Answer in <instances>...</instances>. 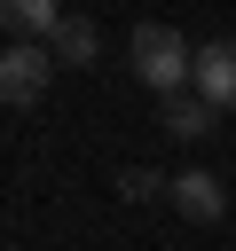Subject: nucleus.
Instances as JSON below:
<instances>
[{
	"mask_svg": "<svg viewBox=\"0 0 236 251\" xmlns=\"http://www.w3.org/2000/svg\"><path fill=\"white\" fill-rule=\"evenodd\" d=\"M47 55H55V63H63V71H87V63H94V55H102V31H94V24H87V16H63V31H55V39H47Z\"/></svg>",
	"mask_w": 236,
	"mask_h": 251,
	"instance_id": "0eeeda50",
	"label": "nucleus"
},
{
	"mask_svg": "<svg viewBox=\"0 0 236 251\" xmlns=\"http://www.w3.org/2000/svg\"><path fill=\"white\" fill-rule=\"evenodd\" d=\"M157 126H165L173 141H205V133L220 126V110H212V102L189 86V94H165V118H157Z\"/></svg>",
	"mask_w": 236,
	"mask_h": 251,
	"instance_id": "39448f33",
	"label": "nucleus"
},
{
	"mask_svg": "<svg viewBox=\"0 0 236 251\" xmlns=\"http://www.w3.org/2000/svg\"><path fill=\"white\" fill-rule=\"evenodd\" d=\"M126 63H134V78H142V86H157V94H189L197 47H189L173 24H134V39H126Z\"/></svg>",
	"mask_w": 236,
	"mask_h": 251,
	"instance_id": "f257e3e1",
	"label": "nucleus"
},
{
	"mask_svg": "<svg viewBox=\"0 0 236 251\" xmlns=\"http://www.w3.org/2000/svg\"><path fill=\"white\" fill-rule=\"evenodd\" d=\"M118 188H126V204H149V196H165L173 180H165V173H149V165H126V173H118Z\"/></svg>",
	"mask_w": 236,
	"mask_h": 251,
	"instance_id": "6e6552de",
	"label": "nucleus"
},
{
	"mask_svg": "<svg viewBox=\"0 0 236 251\" xmlns=\"http://www.w3.org/2000/svg\"><path fill=\"white\" fill-rule=\"evenodd\" d=\"M0 31H16V39H55L63 31V8H47V0H0Z\"/></svg>",
	"mask_w": 236,
	"mask_h": 251,
	"instance_id": "423d86ee",
	"label": "nucleus"
},
{
	"mask_svg": "<svg viewBox=\"0 0 236 251\" xmlns=\"http://www.w3.org/2000/svg\"><path fill=\"white\" fill-rule=\"evenodd\" d=\"M189 86H197L212 110H236V39H205V47H197Z\"/></svg>",
	"mask_w": 236,
	"mask_h": 251,
	"instance_id": "7ed1b4c3",
	"label": "nucleus"
},
{
	"mask_svg": "<svg viewBox=\"0 0 236 251\" xmlns=\"http://www.w3.org/2000/svg\"><path fill=\"white\" fill-rule=\"evenodd\" d=\"M165 196H173V212H181V220H197V227H212V220L228 212L220 173H197V165H189V173H173V188H165Z\"/></svg>",
	"mask_w": 236,
	"mask_h": 251,
	"instance_id": "20e7f679",
	"label": "nucleus"
},
{
	"mask_svg": "<svg viewBox=\"0 0 236 251\" xmlns=\"http://www.w3.org/2000/svg\"><path fill=\"white\" fill-rule=\"evenodd\" d=\"M47 78H55V55H47L39 39H8V47H0V102L31 110V102L47 94Z\"/></svg>",
	"mask_w": 236,
	"mask_h": 251,
	"instance_id": "f03ea898",
	"label": "nucleus"
}]
</instances>
